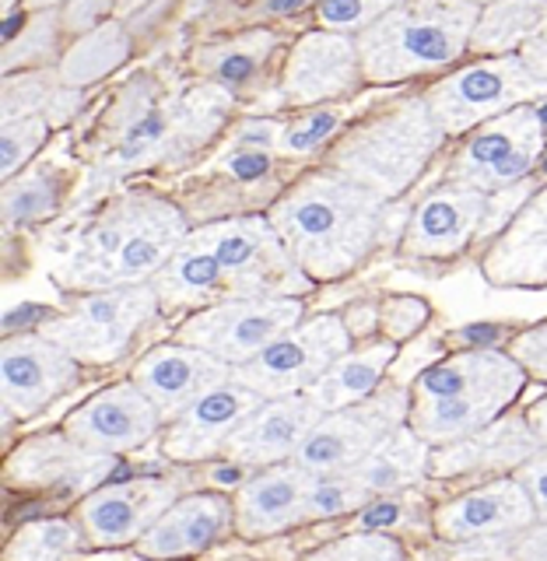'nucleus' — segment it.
<instances>
[{"label": "nucleus", "instance_id": "ea45409f", "mask_svg": "<svg viewBox=\"0 0 547 561\" xmlns=\"http://www.w3.org/2000/svg\"><path fill=\"white\" fill-rule=\"evenodd\" d=\"M306 561H408V554H403V543L390 534L358 530L327 543V548L309 554Z\"/></svg>", "mask_w": 547, "mask_h": 561}, {"label": "nucleus", "instance_id": "a18cd8bd", "mask_svg": "<svg viewBox=\"0 0 547 561\" xmlns=\"http://www.w3.org/2000/svg\"><path fill=\"white\" fill-rule=\"evenodd\" d=\"M513 478L526 488V495H531V502L537 508V519L547 523V446H540Z\"/></svg>", "mask_w": 547, "mask_h": 561}, {"label": "nucleus", "instance_id": "2eb2a0df", "mask_svg": "<svg viewBox=\"0 0 547 561\" xmlns=\"http://www.w3.org/2000/svg\"><path fill=\"white\" fill-rule=\"evenodd\" d=\"M180 499V484L166 478L102 484L88 499H81L78 523L92 548H127V543L145 537Z\"/></svg>", "mask_w": 547, "mask_h": 561}, {"label": "nucleus", "instance_id": "393cba45", "mask_svg": "<svg viewBox=\"0 0 547 561\" xmlns=\"http://www.w3.org/2000/svg\"><path fill=\"white\" fill-rule=\"evenodd\" d=\"M228 526H236V502L218 491H197L175 502L134 548L151 561H180L215 548Z\"/></svg>", "mask_w": 547, "mask_h": 561}, {"label": "nucleus", "instance_id": "a878e982", "mask_svg": "<svg viewBox=\"0 0 547 561\" xmlns=\"http://www.w3.org/2000/svg\"><path fill=\"white\" fill-rule=\"evenodd\" d=\"M540 449L526 414H505L488 428L460 443L432 449V478H464V473H516Z\"/></svg>", "mask_w": 547, "mask_h": 561}, {"label": "nucleus", "instance_id": "4468645a", "mask_svg": "<svg viewBox=\"0 0 547 561\" xmlns=\"http://www.w3.org/2000/svg\"><path fill=\"white\" fill-rule=\"evenodd\" d=\"M113 467H116V456L84 449L67 432H46V435L25 438V443L8 456L4 478L11 488H22V491L88 499L92 491L105 484Z\"/></svg>", "mask_w": 547, "mask_h": 561}, {"label": "nucleus", "instance_id": "3c124183", "mask_svg": "<svg viewBox=\"0 0 547 561\" xmlns=\"http://www.w3.org/2000/svg\"><path fill=\"white\" fill-rule=\"evenodd\" d=\"M520 57L526 60V67L534 70L537 78H544L547 81V11H544V22H540V28L526 39V46L520 49Z\"/></svg>", "mask_w": 547, "mask_h": 561}, {"label": "nucleus", "instance_id": "c85d7f7f", "mask_svg": "<svg viewBox=\"0 0 547 561\" xmlns=\"http://www.w3.org/2000/svg\"><path fill=\"white\" fill-rule=\"evenodd\" d=\"M429 467H432V446L411 425H400L390 438H383L379 449L368 453L365 460L347 473L365 488V495L376 502V499L418 488L425 481Z\"/></svg>", "mask_w": 547, "mask_h": 561}, {"label": "nucleus", "instance_id": "052dcab7", "mask_svg": "<svg viewBox=\"0 0 547 561\" xmlns=\"http://www.w3.org/2000/svg\"><path fill=\"white\" fill-rule=\"evenodd\" d=\"M544 169H547V162H544Z\"/></svg>", "mask_w": 547, "mask_h": 561}, {"label": "nucleus", "instance_id": "4be33fe9", "mask_svg": "<svg viewBox=\"0 0 547 561\" xmlns=\"http://www.w3.org/2000/svg\"><path fill=\"white\" fill-rule=\"evenodd\" d=\"M323 421V411L309 400V393L263 400L253 411V417L232 435V443L225 449V460L236 467L267 470L277 463L295 460V453L303 449L309 432Z\"/></svg>", "mask_w": 547, "mask_h": 561}, {"label": "nucleus", "instance_id": "e433bc0d", "mask_svg": "<svg viewBox=\"0 0 547 561\" xmlns=\"http://www.w3.org/2000/svg\"><path fill=\"white\" fill-rule=\"evenodd\" d=\"M49 134L46 116H22V119H4L0 123V175L11 183L18 169L32 162V154L43 148Z\"/></svg>", "mask_w": 547, "mask_h": 561}, {"label": "nucleus", "instance_id": "f8f14e48", "mask_svg": "<svg viewBox=\"0 0 547 561\" xmlns=\"http://www.w3.org/2000/svg\"><path fill=\"white\" fill-rule=\"evenodd\" d=\"M540 154H544V119L531 105H520V110L474 130V137L449 162L446 180L474 186L481 193H505L516 190L531 175Z\"/></svg>", "mask_w": 547, "mask_h": 561}, {"label": "nucleus", "instance_id": "bf43d9fd", "mask_svg": "<svg viewBox=\"0 0 547 561\" xmlns=\"http://www.w3.org/2000/svg\"><path fill=\"white\" fill-rule=\"evenodd\" d=\"M537 113H540V119H544V123H547V110H537Z\"/></svg>", "mask_w": 547, "mask_h": 561}, {"label": "nucleus", "instance_id": "f03ea898", "mask_svg": "<svg viewBox=\"0 0 547 561\" xmlns=\"http://www.w3.org/2000/svg\"><path fill=\"white\" fill-rule=\"evenodd\" d=\"M267 218L309 280H338L376 250L386 201L341 172H312L271 207Z\"/></svg>", "mask_w": 547, "mask_h": 561}, {"label": "nucleus", "instance_id": "9d476101", "mask_svg": "<svg viewBox=\"0 0 547 561\" xmlns=\"http://www.w3.org/2000/svg\"><path fill=\"white\" fill-rule=\"evenodd\" d=\"M411 417V393L403 386H383L362 403H351L333 414H323V421L309 432L295 460L303 470L316 478L355 470L368 453L379 449L383 438H390L400 425Z\"/></svg>", "mask_w": 547, "mask_h": 561}, {"label": "nucleus", "instance_id": "a19ab883", "mask_svg": "<svg viewBox=\"0 0 547 561\" xmlns=\"http://www.w3.org/2000/svg\"><path fill=\"white\" fill-rule=\"evenodd\" d=\"M403 0H320V22L330 32H365Z\"/></svg>", "mask_w": 547, "mask_h": 561}, {"label": "nucleus", "instance_id": "5701e85b", "mask_svg": "<svg viewBox=\"0 0 547 561\" xmlns=\"http://www.w3.org/2000/svg\"><path fill=\"white\" fill-rule=\"evenodd\" d=\"M316 488V473L298 463H277L257 470L236 491V534L242 540H263L285 534L292 526L306 523L309 495Z\"/></svg>", "mask_w": 547, "mask_h": 561}, {"label": "nucleus", "instance_id": "6e6552de", "mask_svg": "<svg viewBox=\"0 0 547 561\" xmlns=\"http://www.w3.org/2000/svg\"><path fill=\"white\" fill-rule=\"evenodd\" d=\"M303 298L271 295V298H228V302L197 309L180 323L175 341L201 347L225 365H246L263 355L277 337L303 323Z\"/></svg>", "mask_w": 547, "mask_h": 561}, {"label": "nucleus", "instance_id": "6ab92c4d", "mask_svg": "<svg viewBox=\"0 0 547 561\" xmlns=\"http://www.w3.org/2000/svg\"><path fill=\"white\" fill-rule=\"evenodd\" d=\"M491 197L474 186L446 183L432 190L411 215L408 232H403V253L418 260H446L456 256L464 245L488 232L491 221Z\"/></svg>", "mask_w": 547, "mask_h": 561}, {"label": "nucleus", "instance_id": "72a5a7b5", "mask_svg": "<svg viewBox=\"0 0 547 561\" xmlns=\"http://www.w3.org/2000/svg\"><path fill=\"white\" fill-rule=\"evenodd\" d=\"M84 543L88 537L75 519H35L8 540L4 561H75Z\"/></svg>", "mask_w": 547, "mask_h": 561}, {"label": "nucleus", "instance_id": "8fccbe9b", "mask_svg": "<svg viewBox=\"0 0 547 561\" xmlns=\"http://www.w3.org/2000/svg\"><path fill=\"white\" fill-rule=\"evenodd\" d=\"M513 561H547V523L513 537Z\"/></svg>", "mask_w": 547, "mask_h": 561}, {"label": "nucleus", "instance_id": "b1692460", "mask_svg": "<svg viewBox=\"0 0 547 561\" xmlns=\"http://www.w3.org/2000/svg\"><path fill=\"white\" fill-rule=\"evenodd\" d=\"M526 382V368L516 376H505L495 382L470 386V390L435 397V400H411L408 425L425 438L432 449L460 443V438L488 428L491 421H499L502 411L520 397Z\"/></svg>", "mask_w": 547, "mask_h": 561}, {"label": "nucleus", "instance_id": "5fc2aeb1", "mask_svg": "<svg viewBox=\"0 0 547 561\" xmlns=\"http://www.w3.org/2000/svg\"><path fill=\"white\" fill-rule=\"evenodd\" d=\"M57 4H67V0H22V8H35V11H49Z\"/></svg>", "mask_w": 547, "mask_h": 561}, {"label": "nucleus", "instance_id": "4d7b16f0", "mask_svg": "<svg viewBox=\"0 0 547 561\" xmlns=\"http://www.w3.org/2000/svg\"><path fill=\"white\" fill-rule=\"evenodd\" d=\"M14 4H18V0H4V14H11V11H14Z\"/></svg>", "mask_w": 547, "mask_h": 561}, {"label": "nucleus", "instance_id": "c9c22d12", "mask_svg": "<svg viewBox=\"0 0 547 561\" xmlns=\"http://www.w3.org/2000/svg\"><path fill=\"white\" fill-rule=\"evenodd\" d=\"M57 201H60L57 169H35L25 175H14L11 183H4V232L11 236L14 228L53 215Z\"/></svg>", "mask_w": 547, "mask_h": 561}, {"label": "nucleus", "instance_id": "7c9ffc66", "mask_svg": "<svg viewBox=\"0 0 547 561\" xmlns=\"http://www.w3.org/2000/svg\"><path fill=\"white\" fill-rule=\"evenodd\" d=\"M547 0H495L488 4L474 28L470 49L485 57H509L513 49H523L526 39L540 28Z\"/></svg>", "mask_w": 547, "mask_h": 561}, {"label": "nucleus", "instance_id": "37998d69", "mask_svg": "<svg viewBox=\"0 0 547 561\" xmlns=\"http://www.w3.org/2000/svg\"><path fill=\"white\" fill-rule=\"evenodd\" d=\"M411 491H400V495H386V499H376L373 505H365L358 513V526L362 530H390V526H403L411 523Z\"/></svg>", "mask_w": 547, "mask_h": 561}, {"label": "nucleus", "instance_id": "f704fd0d", "mask_svg": "<svg viewBox=\"0 0 547 561\" xmlns=\"http://www.w3.org/2000/svg\"><path fill=\"white\" fill-rule=\"evenodd\" d=\"M274 46H277V39L271 32H250V35H239V39H232V43H225V46L201 49L197 64L218 84H246L263 67V60L271 57Z\"/></svg>", "mask_w": 547, "mask_h": 561}, {"label": "nucleus", "instance_id": "f257e3e1", "mask_svg": "<svg viewBox=\"0 0 547 561\" xmlns=\"http://www.w3.org/2000/svg\"><path fill=\"white\" fill-rule=\"evenodd\" d=\"M186 236V215L175 204L151 193H127L75 236L64 260L53 263V280L67 291L151 285Z\"/></svg>", "mask_w": 547, "mask_h": 561}, {"label": "nucleus", "instance_id": "473e14b6", "mask_svg": "<svg viewBox=\"0 0 547 561\" xmlns=\"http://www.w3.org/2000/svg\"><path fill=\"white\" fill-rule=\"evenodd\" d=\"M64 32L60 11H35L25 18L22 11L4 14V78L14 75L18 67H43L57 53V39Z\"/></svg>", "mask_w": 547, "mask_h": 561}, {"label": "nucleus", "instance_id": "1a4fd4ad", "mask_svg": "<svg viewBox=\"0 0 547 561\" xmlns=\"http://www.w3.org/2000/svg\"><path fill=\"white\" fill-rule=\"evenodd\" d=\"M201 228L221 263L228 298L298 295L309 288V274L292 260L271 218L239 215Z\"/></svg>", "mask_w": 547, "mask_h": 561}, {"label": "nucleus", "instance_id": "c03bdc74", "mask_svg": "<svg viewBox=\"0 0 547 561\" xmlns=\"http://www.w3.org/2000/svg\"><path fill=\"white\" fill-rule=\"evenodd\" d=\"M429 320V306L421 302V298H386L383 306V327L390 333L394 341H403L411 337V333Z\"/></svg>", "mask_w": 547, "mask_h": 561}, {"label": "nucleus", "instance_id": "09e8293b", "mask_svg": "<svg viewBox=\"0 0 547 561\" xmlns=\"http://www.w3.org/2000/svg\"><path fill=\"white\" fill-rule=\"evenodd\" d=\"M281 134H285V130H277L274 119H250V123H242V127H239L232 148H260V151H271V148L281 145Z\"/></svg>", "mask_w": 547, "mask_h": 561}, {"label": "nucleus", "instance_id": "de8ad7c7", "mask_svg": "<svg viewBox=\"0 0 547 561\" xmlns=\"http://www.w3.org/2000/svg\"><path fill=\"white\" fill-rule=\"evenodd\" d=\"M113 8V0H67L64 4V32H92L102 25V14Z\"/></svg>", "mask_w": 547, "mask_h": 561}, {"label": "nucleus", "instance_id": "13d9d810", "mask_svg": "<svg viewBox=\"0 0 547 561\" xmlns=\"http://www.w3.org/2000/svg\"><path fill=\"white\" fill-rule=\"evenodd\" d=\"M470 4H478V8H481V4H495V0H470Z\"/></svg>", "mask_w": 547, "mask_h": 561}, {"label": "nucleus", "instance_id": "f3484780", "mask_svg": "<svg viewBox=\"0 0 547 561\" xmlns=\"http://www.w3.org/2000/svg\"><path fill=\"white\" fill-rule=\"evenodd\" d=\"M162 414L148 400V393L140 386L130 382H116L110 390L95 393L75 414H67L64 432L75 438L78 446L92 449V453H130L140 449L145 443L162 432Z\"/></svg>", "mask_w": 547, "mask_h": 561}, {"label": "nucleus", "instance_id": "412c9836", "mask_svg": "<svg viewBox=\"0 0 547 561\" xmlns=\"http://www.w3.org/2000/svg\"><path fill=\"white\" fill-rule=\"evenodd\" d=\"M236 376L232 365L218 362L201 347H190L183 341L158 344L145 358L134 365V382L148 393V400L158 408L166 421L180 417L193 400H201L215 386Z\"/></svg>", "mask_w": 547, "mask_h": 561}, {"label": "nucleus", "instance_id": "79ce46f5", "mask_svg": "<svg viewBox=\"0 0 547 561\" xmlns=\"http://www.w3.org/2000/svg\"><path fill=\"white\" fill-rule=\"evenodd\" d=\"M341 110H316L303 119H295L285 127V134H281V145L277 151L288 154V158H303L309 151H316L323 145V140L341 127Z\"/></svg>", "mask_w": 547, "mask_h": 561}, {"label": "nucleus", "instance_id": "bb28decb", "mask_svg": "<svg viewBox=\"0 0 547 561\" xmlns=\"http://www.w3.org/2000/svg\"><path fill=\"white\" fill-rule=\"evenodd\" d=\"M485 277L502 288L547 285V190L526 201L485 256Z\"/></svg>", "mask_w": 547, "mask_h": 561}, {"label": "nucleus", "instance_id": "49530a36", "mask_svg": "<svg viewBox=\"0 0 547 561\" xmlns=\"http://www.w3.org/2000/svg\"><path fill=\"white\" fill-rule=\"evenodd\" d=\"M513 355L526 373L547 379V320L531 327L526 333H520V337L513 341Z\"/></svg>", "mask_w": 547, "mask_h": 561}, {"label": "nucleus", "instance_id": "603ef678", "mask_svg": "<svg viewBox=\"0 0 547 561\" xmlns=\"http://www.w3.org/2000/svg\"><path fill=\"white\" fill-rule=\"evenodd\" d=\"M306 4H312V0H260L257 14L260 18H288L295 11H303Z\"/></svg>", "mask_w": 547, "mask_h": 561}, {"label": "nucleus", "instance_id": "9b49d317", "mask_svg": "<svg viewBox=\"0 0 547 561\" xmlns=\"http://www.w3.org/2000/svg\"><path fill=\"white\" fill-rule=\"evenodd\" d=\"M351 351V330L344 316H312L285 337H277L263 355L236 368V379L263 400L309 393L330 365Z\"/></svg>", "mask_w": 547, "mask_h": 561}, {"label": "nucleus", "instance_id": "ddd939ff", "mask_svg": "<svg viewBox=\"0 0 547 561\" xmlns=\"http://www.w3.org/2000/svg\"><path fill=\"white\" fill-rule=\"evenodd\" d=\"M81 382V362H75L64 347L49 337L18 333L4 341L0 351V403H4V425L14 417H35L53 400L70 393Z\"/></svg>", "mask_w": 547, "mask_h": 561}, {"label": "nucleus", "instance_id": "6e6d98bb", "mask_svg": "<svg viewBox=\"0 0 547 561\" xmlns=\"http://www.w3.org/2000/svg\"><path fill=\"white\" fill-rule=\"evenodd\" d=\"M474 561H502V554H499V558H485V554H481V558H474ZM505 561H513V551H509V558H505Z\"/></svg>", "mask_w": 547, "mask_h": 561}, {"label": "nucleus", "instance_id": "58836bf2", "mask_svg": "<svg viewBox=\"0 0 547 561\" xmlns=\"http://www.w3.org/2000/svg\"><path fill=\"white\" fill-rule=\"evenodd\" d=\"M60 75L57 70H32V75L4 78V119H22V116H46L49 99L57 95Z\"/></svg>", "mask_w": 547, "mask_h": 561}, {"label": "nucleus", "instance_id": "7ed1b4c3", "mask_svg": "<svg viewBox=\"0 0 547 561\" xmlns=\"http://www.w3.org/2000/svg\"><path fill=\"white\" fill-rule=\"evenodd\" d=\"M481 8L470 0H411L358 32L365 81L394 84L453 64L470 46Z\"/></svg>", "mask_w": 547, "mask_h": 561}, {"label": "nucleus", "instance_id": "39448f33", "mask_svg": "<svg viewBox=\"0 0 547 561\" xmlns=\"http://www.w3.org/2000/svg\"><path fill=\"white\" fill-rule=\"evenodd\" d=\"M228 95L218 88H197V92L155 102L151 95H134V110L116 123V140L105 154V172L119 175L148 162H175L215 134L225 119Z\"/></svg>", "mask_w": 547, "mask_h": 561}, {"label": "nucleus", "instance_id": "aec40b11", "mask_svg": "<svg viewBox=\"0 0 547 561\" xmlns=\"http://www.w3.org/2000/svg\"><path fill=\"white\" fill-rule=\"evenodd\" d=\"M362 78L365 70L355 39H347L344 32H309L292 49L277 102L320 105L327 99L351 95Z\"/></svg>", "mask_w": 547, "mask_h": 561}, {"label": "nucleus", "instance_id": "c756f323", "mask_svg": "<svg viewBox=\"0 0 547 561\" xmlns=\"http://www.w3.org/2000/svg\"><path fill=\"white\" fill-rule=\"evenodd\" d=\"M397 358V341L383 337L376 344L365 347H351L347 355H341L330 365V373L312 386L309 400L320 408L323 414H333L341 408H351V403H362L373 393L383 390V376L390 362Z\"/></svg>", "mask_w": 547, "mask_h": 561}, {"label": "nucleus", "instance_id": "4c0bfd02", "mask_svg": "<svg viewBox=\"0 0 547 561\" xmlns=\"http://www.w3.org/2000/svg\"><path fill=\"white\" fill-rule=\"evenodd\" d=\"M365 505H373V499L365 495V488L351 478V473H330V478H316L309 508H306V523L351 516V513H362Z\"/></svg>", "mask_w": 547, "mask_h": 561}, {"label": "nucleus", "instance_id": "2f4dec72", "mask_svg": "<svg viewBox=\"0 0 547 561\" xmlns=\"http://www.w3.org/2000/svg\"><path fill=\"white\" fill-rule=\"evenodd\" d=\"M127 57H130L127 28L116 22H102L99 28L78 35V43L64 53L57 75H60V84L67 88H84L105 78L110 70H116Z\"/></svg>", "mask_w": 547, "mask_h": 561}, {"label": "nucleus", "instance_id": "864d4df0", "mask_svg": "<svg viewBox=\"0 0 547 561\" xmlns=\"http://www.w3.org/2000/svg\"><path fill=\"white\" fill-rule=\"evenodd\" d=\"M526 421H531L534 435L540 438V446H547V397L537 400L531 411H526Z\"/></svg>", "mask_w": 547, "mask_h": 561}, {"label": "nucleus", "instance_id": "423d86ee", "mask_svg": "<svg viewBox=\"0 0 547 561\" xmlns=\"http://www.w3.org/2000/svg\"><path fill=\"white\" fill-rule=\"evenodd\" d=\"M158 312H162V302L151 285L88 291L67 312L43 320L39 333L81 365H110L127 355L137 333Z\"/></svg>", "mask_w": 547, "mask_h": 561}, {"label": "nucleus", "instance_id": "dca6fc26", "mask_svg": "<svg viewBox=\"0 0 547 561\" xmlns=\"http://www.w3.org/2000/svg\"><path fill=\"white\" fill-rule=\"evenodd\" d=\"M263 397L232 376L169 421L162 432V456L172 463H204L210 456H225L232 435L253 417Z\"/></svg>", "mask_w": 547, "mask_h": 561}, {"label": "nucleus", "instance_id": "20e7f679", "mask_svg": "<svg viewBox=\"0 0 547 561\" xmlns=\"http://www.w3.org/2000/svg\"><path fill=\"white\" fill-rule=\"evenodd\" d=\"M443 127L435 123L425 99L397 102L383 116L351 130L330 154L333 172L373 190L376 197L394 201L408 190L429 158L443 145Z\"/></svg>", "mask_w": 547, "mask_h": 561}, {"label": "nucleus", "instance_id": "0eeeda50", "mask_svg": "<svg viewBox=\"0 0 547 561\" xmlns=\"http://www.w3.org/2000/svg\"><path fill=\"white\" fill-rule=\"evenodd\" d=\"M540 95H547V81L526 67L520 53H509V57L470 64L449 75L446 81L432 84L425 102L435 123L449 137V134L478 130L485 123L513 113Z\"/></svg>", "mask_w": 547, "mask_h": 561}, {"label": "nucleus", "instance_id": "a211bd4d", "mask_svg": "<svg viewBox=\"0 0 547 561\" xmlns=\"http://www.w3.org/2000/svg\"><path fill=\"white\" fill-rule=\"evenodd\" d=\"M537 508L516 478H499L435 508V534L449 543L509 540L537 526Z\"/></svg>", "mask_w": 547, "mask_h": 561}, {"label": "nucleus", "instance_id": "cd10ccee", "mask_svg": "<svg viewBox=\"0 0 547 561\" xmlns=\"http://www.w3.org/2000/svg\"><path fill=\"white\" fill-rule=\"evenodd\" d=\"M151 288L158 295L162 309H207L228 302V285L221 274V263L210 250V242L204 236V228H193L183 239L180 250L172 253V260L151 280Z\"/></svg>", "mask_w": 547, "mask_h": 561}]
</instances>
